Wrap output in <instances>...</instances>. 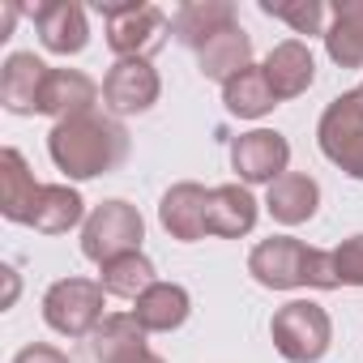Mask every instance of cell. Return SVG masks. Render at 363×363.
Instances as JSON below:
<instances>
[{
	"label": "cell",
	"mask_w": 363,
	"mask_h": 363,
	"mask_svg": "<svg viewBox=\"0 0 363 363\" xmlns=\"http://www.w3.org/2000/svg\"><path fill=\"white\" fill-rule=\"evenodd\" d=\"M252 65V35L244 30V26H231V30H223V35H214L201 52H197V69H201V77L206 82H218V86H227L235 73H244Z\"/></svg>",
	"instance_id": "22"
},
{
	"label": "cell",
	"mask_w": 363,
	"mask_h": 363,
	"mask_svg": "<svg viewBox=\"0 0 363 363\" xmlns=\"http://www.w3.org/2000/svg\"><path fill=\"white\" fill-rule=\"evenodd\" d=\"M48 154H52L56 171L65 179H73V184L99 179V175H111L128 158V128L116 116H107V111L73 116V120L52 124Z\"/></svg>",
	"instance_id": "1"
},
{
	"label": "cell",
	"mask_w": 363,
	"mask_h": 363,
	"mask_svg": "<svg viewBox=\"0 0 363 363\" xmlns=\"http://www.w3.org/2000/svg\"><path fill=\"white\" fill-rule=\"evenodd\" d=\"M261 13L274 22H286L295 35H320L329 30V9L320 0H261Z\"/></svg>",
	"instance_id": "26"
},
{
	"label": "cell",
	"mask_w": 363,
	"mask_h": 363,
	"mask_svg": "<svg viewBox=\"0 0 363 363\" xmlns=\"http://www.w3.org/2000/svg\"><path fill=\"white\" fill-rule=\"evenodd\" d=\"M18 0H5V5H0V39H9L13 35V22H18Z\"/></svg>",
	"instance_id": "30"
},
{
	"label": "cell",
	"mask_w": 363,
	"mask_h": 363,
	"mask_svg": "<svg viewBox=\"0 0 363 363\" xmlns=\"http://www.w3.org/2000/svg\"><path fill=\"white\" fill-rule=\"evenodd\" d=\"M0 274H5V299H0V308H13L18 295H22V278H18L13 265H0Z\"/></svg>",
	"instance_id": "29"
},
{
	"label": "cell",
	"mask_w": 363,
	"mask_h": 363,
	"mask_svg": "<svg viewBox=\"0 0 363 363\" xmlns=\"http://www.w3.org/2000/svg\"><path fill=\"white\" fill-rule=\"evenodd\" d=\"M231 26H240L231 0H184V5L171 13V35H175V43H184V48H193V52H201L214 35H223V30H231Z\"/></svg>",
	"instance_id": "15"
},
{
	"label": "cell",
	"mask_w": 363,
	"mask_h": 363,
	"mask_svg": "<svg viewBox=\"0 0 363 363\" xmlns=\"http://www.w3.org/2000/svg\"><path fill=\"white\" fill-rule=\"evenodd\" d=\"M265 210L278 227H303L320 210V184L308 171H286L265 189Z\"/></svg>",
	"instance_id": "17"
},
{
	"label": "cell",
	"mask_w": 363,
	"mask_h": 363,
	"mask_svg": "<svg viewBox=\"0 0 363 363\" xmlns=\"http://www.w3.org/2000/svg\"><path fill=\"white\" fill-rule=\"evenodd\" d=\"M52 65H43L35 52H9L0 65V107L9 116H39V94Z\"/></svg>",
	"instance_id": "13"
},
{
	"label": "cell",
	"mask_w": 363,
	"mask_h": 363,
	"mask_svg": "<svg viewBox=\"0 0 363 363\" xmlns=\"http://www.w3.org/2000/svg\"><path fill=\"white\" fill-rule=\"evenodd\" d=\"M39 193H43V184L35 179L26 154L18 145H5L0 150V218L18 223V227H30Z\"/></svg>",
	"instance_id": "12"
},
{
	"label": "cell",
	"mask_w": 363,
	"mask_h": 363,
	"mask_svg": "<svg viewBox=\"0 0 363 363\" xmlns=\"http://www.w3.org/2000/svg\"><path fill=\"white\" fill-rule=\"evenodd\" d=\"M99 99H103V86H94V77H86L82 69H52L39 94V116H52L60 124V120L99 111Z\"/></svg>",
	"instance_id": "14"
},
{
	"label": "cell",
	"mask_w": 363,
	"mask_h": 363,
	"mask_svg": "<svg viewBox=\"0 0 363 363\" xmlns=\"http://www.w3.org/2000/svg\"><path fill=\"white\" fill-rule=\"evenodd\" d=\"M359 90H363V86H359Z\"/></svg>",
	"instance_id": "32"
},
{
	"label": "cell",
	"mask_w": 363,
	"mask_h": 363,
	"mask_svg": "<svg viewBox=\"0 0 363 363\" xmlns=\"http://www.w3.org/2000/svg\"><path fill=\"white\" fill-rule=\"evenodd\" d=\"M86 218H90L86 201H82V193L73 184H43L30 227L39 235H69L73 227H86Z\"/></svg>",
	"instance_id": "23"
},
{
	"label": "cell",
	"mask_w": 363,
	"mask_h": 363,
	"mask_svg": "<svg viewBox=\"0 0 363 363\" xmlns=\"http://www.w3.org/2000/svg\"><path fill=\"white\" fill-rule=\"evenodd\" d=\"M107 291L99 278H60L43 295V320L60 337H90L103 325Z\"/></svg>",
	"instance_id": "6"
},
{
	"label": "cell",
	"mask_w": 363,
	"mask_h": 363,
	"mask_svg": "<svg viewBox=\"0 0 363 363\" xmlns=\"http://www.w3.org/2000/svg\"><path fill=\"white\" fill-rule=\"evenodd\" d=\"M206 218H210V189L197 184V179H179V184H171L162 193V201H158V223L179 244L206 240L210 235Z\"/></svg>",
	"instance_id": "10"
},
{
	"label": "cell",
	"mask_w": 363,
	"mask_h": 363,
	"mask_svg": "<svg viewBox=\"0 0 363 363\" xmlns=\"http://www.w3.org/2000/svg\"><path fill=\"white\" fill-rule=\"evenodd\" d=\"M269 337L274 350L286 363H320L333 346V320L320 303L312 299H291L274 312L269 320Z\"/></svg>",
	"instance_id": "3"
},
{
	"label": "cell",
	"mask_w": 363,
	"mask_h": 363,
	"mask_svg": "<svg viewBox=\"0 0 363 363\" xmlns=\"http://www.w3.org/2000/svg\"><path fill=\"white\" fill-rule=\"evenodd\" d=\"M162 94V77L150 60H116L103 77V111L124 120V116H145Z\"/></svg>",
	"instance_id": "9"
},
{
	"label": "cell",
	"mask_w": 363,
	"mask_h": 363,
	"mask_svg": "<svg viewBox=\"0 0 363 363\" xmlns=\"http://www.w3.org/2000/svg\"><path fill=\"white\" fill-rule=\"evenodd\" d=\"M223 107H227L231 116H240V120H261V116H269V111L278 107V94H274L265 69H261V65H248L244 73H235V77L223 86Z\"/></svg>",
	"instance_id": "24"
},
{
	"label": "cell",
	"mask_w": 363,
	"mask_h": 363,
	"mask_svg": "<svg viewBox=\"0 0 363 363\" xmlns=\"http://www.w3.org/2000/svg\"><path fill=\"white\" fill-rule=\"evenodd\" d=\"M150 333L137 325L133 312H111L103 316V325L90 333V350L99 363H133L141 354H150Z\"/></svg>",
	"instance_id": "20"
},
{
	"label": "cell",
	"mask_w": 363,
	"mask_h": 363,
	"mask_svg": "<svg viewBox=\"0 0 363 363\" xmlns=\"http://www.w3.org/2000/svg\"><path fill=\"white\" fill-rule=\"evenodd\" d=\"M316 145L342 175L363 179V90H346L320 111Z\"/></svg>",
	"instance_id": "5"
},
{
	"label": "cell",
	"mask_w": 363,
	"mask_h": 363,
	"mask_svg": "<svg viewBox=\"0 0 363 363\" xmlns=\"http://www.w3.org/2000/svg\"><path fill=\"white\" fill-rule=\"evenodd\" d=\"M325 52L337 69H363V0H337V5H329Z\"/></svg>",
	"instance_id": "21"
},
{
	"label": "cell",
	"mask_w": 363,
	"mask_h": 363,
	"mask_svg": "<svg viewBox=\"0 0 363 363\" xmlns=\"http://www.w3.org/2000/svg\"><path fill=\"white\" fill-rule=\"evenodd\" d=\"M333 265H337V282L342 286H363V235H350L333 248Z\"/></svg>",
	"instance_id": "27"
},
{
	"label": "cell",
	"mask_w": 363,
	"mask_h": 363,
	"mask_svg": "<svg viewBox=\"0 0 363 363\" xmlns=\"http://www.w3.org/2000/svg\"><path fill=\"white\" fill-rule=\"evenodd\" d=\"M189 312H193V295H189V286H179V282H154L137 303H133V316H137V325L145 329V333H175L179 325L189 320Z\"/></svg>",
	"instance_id": "19"
},
{
	"label": "cell",
	"mask_w": 363,
	"mask_h": 363,
	"mask_svg": "<svg viewBox=\"0 0 363 363\" xmlns=\"http://www.w3.org/2000/svg\"><path fill=\"white\" fill-rule=\"evenodd\" d=\"M30 18H35L39 43L52 56H77V52H86L90 22H86V9L77 5V0H43V5L30 9Z\"/></svg>",
	"instance_id": "11"
},
{
	"label": "cell",
	"mask_w": 363,
	"mask_h": 363,
	"mask_svg": "<svg viewBox=\"0 0 363 363\" xmlns=\"http://www.w3.org/2000/svg\"><path fill=\"white\" fill-rule=\"evenodd\" d=\"M257 218H261V201L252 197V189L248 184H218V189H210V218H206V227H210V235H218V240H240V235H248L252 227H257Z\"/></svg>",
	"instance_id": "18"
},
{
	"label": "cell",
	"mask_w": 363,
	"mask_h": 363,
	"mask_svg": "<svg viewBox=\"0 0 363 363\" xmlns=\"http://www.w3.org/2000/svg\"><path fill=\"white\" fill-rule=\"evenodd\" d=\"M231 171L240 175V184H274L291 171V141L278 128H248L231 141Z\"/></svg>",
	"instance_id": "8"
},
{
	"label": "cell",
	"mask_w": 363,
	"mask_h": 363,
	"mask_svg": "<svg viewBox=\"0 0 363 363\" xmlns=\"http://www.w3.org/2000/svg\"><path fill=\"white\" fill-rule=\"evenodd\" d=\"M107 22V48L116 60H150L167 48L171 18L145 0H94Z\"/></svg>",
	"instance_id": "2"
},
{
	"label": "cell",
	"mask_w": 363,
	"mask_h": 363,
	"mask_svg": "<svg viewBox=\"0 0 363 363\" xmlns=\"http://www.w3.org/2000/svg\"><path fill=\"white\" fill-rule=\"evenodd\" d=\"M141 240H145L141 210L124 197H111L90 210V218L82 227V257L94 265H107L124 252H141Z\"/></svg>",
	"instance_id": "4"
},
{
	"label": "cell",
	"mask_w": 363,
	"mask_h": 363,
	"mask_svg": "<svg viewBox=\"0 0 363 363\" xmlns=\"http://www.w3.org/2000/svg\"><path fill=\"white\" fill-rule=\"evenodd\" d=\"M13 363H73V359L60 346H52V342H30V346H22L13 354Z\"/></svg>",
	"instance_id": "28"
},
{
	"label": "cell",
	"mask_w": 363,
	"mask_h": 363,
	"mask_svg": "<svg viewBox=\"0 0 363 363\" xmlns=\"http://www.w3.org/2000/svg\"><path fill=\"white\" fill-rule=\"evenodd\" d=\"M261 69H265V77H269V86H274V94H278V103H291V99L308 94L312 82H316V60H312V52H308L303 39H282V43H274Z\"/></svg>",
	"instance_id": "16"
},
{
	"label": "cell",
	"mask_w": 363,
	"mask_h": 363,
	"mask_svg": "<svg viewBox=\"0 0 363 363\" xmlns=\"http://www.w3.org/2000/svg\"><path fill=\"white\" fill-rule=\"evenodd\" d=\"M312 252L316 248H308L295 235H269L248 252V274L265 291H299V286H308Z\"/></svg>",
	"instance_id": "7"
},
{
	"label": "cell",
	"mask_w": 363,
	"mask_h": 363,
	"mask_svg": "<svg viewBox=\"0 0 363 363\" xmlns=\"http://www.w3.org/2000/svg\"><path fill=\"white\" fill-rule=\"evenodd\" d=\"M99 282H103V291H107V295L137 303V299L158 282V269H154V261H150L145 252H124V257H116V261L99 265Z\"/></svg>",
	"instance_id": "25"
},
{
	"label": "cell",
	"mask_w": 363,
	"mask_h": 363,
	"mask_svg": "<svg viewBox=\"0 0 363 363\" xmlns=\"http://www.w3.org/2000/svg\"><path fill=\"white\" fill-rule=\"evenodd\" d=\"M133 363H167V359H162V354H154V350H150V354H141V359H133Z\"/></svg>",
	"instance_id": "31"
}]
</instances>
